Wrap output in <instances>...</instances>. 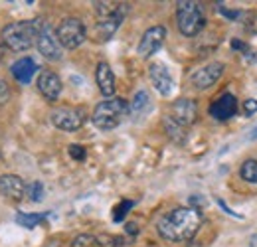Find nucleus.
<instances>
[{"label":"nucleus","instance_id":"obj_1","mask_svg":"<svg viewBox=\"0 0 257 247\" xmlns=\"http://www.w3.org/2000/svg\"><path fill=\"white\" fill-rule=\"evenodd\" d=\"M202 212L198 208H174L159 219L157 231L162 239L172 243H186L194 239L202 225Z\"/></svg>","mask_w":257,"mask_h":247},{"label":"nucleus","instance_id":"obj_2","mask_svg":"<svg viewBox=\"0 0 257 247\" xmlns=\"http://www.w3.org/2000/svg\"><path fill=\"white\" fill-rule=\"evenodd\" d=\"M44 20H24V22H12L2 28V44L12 52H26L36 44L38 32L42 28Z\"/></svg>","mask_w":257,"mask_h":247},{"label":"nucleus","instance_id":"obj_3","mask_svg":"<svg viewBox=\"0 0 257 247\" xmlns=\"http://www.w3.org/2000/svg\"><path fill=\"white\" fill-rule=\"evenodd\" d=\"M176 26L184 38H196L206 26L202 4L194 0L176 2Z\"/></svg>","mask_w":257,"mask_h":247},{"label":"nucleus","instance_id":"obj_4","mask_svg":"<svg viewBox=\"0 0 257 247\" xmlns=\"http://www.w3.org/2000/svg\"><path fill=\"white\" fill-rule=\"evenodd\" d=\"M127 113L128 103L125 99H119V97L117 99H107V101H101L93 109L91 123L95 125L99 131H113L121 125Z\"/></svg>","mask_w":257,"mask_h":247},{"label":"nucleus","instance_id":"obj_5","mask_svg":"<svg viewBox=\"0 0 257 247\" xmlns=\"http://www.w3.org/2000/svg\"><path fill=\"white\" fill-rule=\"evenodd\" d=\"M56 36H58V42L60 46L65 48V50H75L79 48L85 38H87V30H85V24L79 20V18H64L56 30Z\"/></svg>","mask_w":257,"mask_h":247},{"label":"nucleus","instance_id":"obj_6","mask_svg":"<svg viewBox=\"0 0 257 247\" xmlns=\"http://www.w3.org/2000/svg\"><path fill=\"white\" fill-rule=\"evenodd\" d=\"M50 119L56 129L65 131V133H75L85 123V113L83 109H77V107H60L52 111Z\"/></svg>","mask_w":257,"mask_h":247},{"label":"nucleus","instance_id":"obj_7","mask_svg":"<svg viewBox=\"0 0 257 247\" xmlns=\"http://www.w3.org/2000/svg\"><path fill=\"white\" fill-rule=\"evenodd\" d=\"M36 48H38V52H40L46 60H50V62L62 60V46H60V42H58V36H56L54 28H52L48 22H44L40 32H38Z\"/></svg>","mask_w":257,"mask_h":247},{"label":"nucleus","instance_id":"obj_8","mask_svg":"<svg viewBox=\"0 0 257 247\" xmlns=\"http://www.w3.org/2000/svg\"><path fill=\"white\" fill-rule=\"evenodd\" d=\"M225 65L222 62H212L204 67H200L198 71H194L192 77H190V83H192L196 89L204 91V89H210L212 85H216L220 81V77L224 75Z\"/></svg>","mask_w":257,"mask_h":247},{"label":"nucleus","instance_id":"obj_9","mask_svg":"<svg viewBox=\"0 0 257 247\" xmlns=\"http://www.w3.org/2000/svg\"><path fill=\"white\" fill-rule=\"evenodd\" d=\"M164 40H166V28L164 26H153V28H149V30L143 34L141 42H139V48H137L139 56L141 58L155 56L162 48Z\"/></svg>","mask_w":257,"mask_h":247},{"label":"nucleus","instance_id":"obj_10","mask_svg":"<svg viewBox=\"0 0 257 247\" xmlns=\"http://www.w3.org/2000/svg\"><path fill=\"white\" fill-rule=\"evenodd\" d=\"M170 117L182 127H190L196 123L198 119V105L194 99L188 97H182V99H176L170 107Z\"/></svg>","mask_w":257,"mask_h":247},{"label":"nucleus","instance_id":"obj_11","mask_svg":"<svg viewBox=\"0 0 257 247\" xmlns=\"http://www.w3.org/2000/svg\"><path fill=\"white\" fill-rule=\"evenodd\" d=\"M62 89H64V85H62V79H60L58 73H54L50 69L40 71V75H38V91L42 93V97L46 101H52V103L58 101L60 95H62Z\"/></svg>","mask_w":257,"mask_h":247},{"label":"nucleus","instance_id":"obj_12","mask_svg":"<svg viewBox=\"0 0 257 247\" xmlns=\"http://www.w3.org/2000/svg\"><path fill=\"white\" fill-rule=\"evenodd\" d=\"M127 12H128V6L127 4H121V8H119L115 14H111V16H107V18H103V20L97 22V36H99V42H107V40H111V38L115 36V32L119 30V26L123 24Z\"/></svg>","mask_w":257,"mask_h":247},{"label":"nucleus","instance_id":"obj_13","mask_svg":"<svg viewBox=\"0 0 257 247\" xmlns=\"http://www.w3.org/2000/svg\"><path fill=\"white\" fill-rule=\"evenodd\" d=\"M149 77H151V81H153V87L161 93V95L168 97V95L172 93L174 81H172V75H170V71H168L166 65H162V63H159V62L151 63V65H149Z\"/></svg>","mask_w":257,"mask_h":247},{"label":"nucleus","instance_id":"obj_14","mask_svg":"<svg viewBox=\"0 0 257 247\" xmlns=\"http://www.w3.org/2000/svg\"><path fill=\"white\" fill-rule=\"evenodd\" d=\"M208 111L216 121H227L237 113V99L233 93H224L210 105Z\"/></svg>","mask_w":257,"mask_h":247},{"label":"nucleus","instance_id":"obj_15","mask_svg":"<svg viewBox=\"0 0 257 247\" xmlns=\"http://www.w3.org/2000/svg\"><path fill=\"white\" fill-rule=\"evenodd\" d=\"M0 194L12 202H20L26 196V184L16 174H2L0 176Z\"/></svg>","mask_w":257,"mask_h":247},{"label":"nucleus","instance_id":"obj_16","mask_svg":"<svg viewBox=\"0 0 257 247\" xmlns=\"http://www.w3.org/2000/svg\"><path fill=\"white\" fill-rule=\"evenodd\" d=\"M95 81L97 87L103 97H113L115 95V75H113V69L107 62H101L95 69Z\"/></svg>","mask_w":257,"mask_h":247},{"label":"nucleus","instance_id":"obj_17","mask_svg":"<svg viewBox=\"0 0 257 247\" xmlns=\"http://www.w3.org/2000/svg\"><path fill=\"white\" fill-rule=\"evenodd\" d=\"M10 71H12V75L16 77V81H20V83H30L32 77L36 75V71H38V65H36V62H34L32 58H22V60L12 63Z\"/></svg>","mask_w":257,"mask_h":247},{"label":"nucleus","instance_id":"obj_18","mask_svg":"<svg viewBox=\"0 0 257 247\" xmlns=\"http://www.w3.org/2000/svg\"><path fill=\"white\" fill-rule=\"evenodd\" d=\"M162 125H164V131H166V135L176 143V145H182L184 141H186V127H182V125H178L170 115H166L164 117V121H162Z\"/></svg>","mask_w":257,"mask_h":247},{"label":"nucleus","instance_id":"obj_19","mask_svg":"<svg viewBox=\"0 0 257 247\" xmlns=\"http://www.w3.org/2000/svg\"><path fill=\"white\" fill-rule=\"evenodd\" d=\"M149 107H151V97H149V93L145 91V89H141V91L135 93L133 103L128 105V111H131L133 115H141V113H145Z\"/></svg>","mask_w":257,"mask_h":247},{"label":"nucleus","instance_id":"obj_20","mask_svg":"<svg viewBox=\"0 0 257 247\" xmlns=\"http://www.w3.org/2000/svg\"><path fill=\"white\" fill-rule=\"evenodd\" d=\"M239 176H241L245 182H249V184H257V160L255 158H247V160L241 164Z\"/></svg>","mask_w":257,"mask_h":247},{"label":"nucleus","instance_id":"obj_21","mask_svg":"<svg viewBox=\"0 0 257 247\" xmlns=\"http://www.w3.org/2000/svg\"><path fill=\"white\" fill-rule=\"evenodd\" d=\"M46 217H48V214H16V223L26 227V229H32L36 225H40Z\"/></svg>","mask_w":257,"mask_h":247},{"label":"nucleus","instance_id":"obj_22","mask_svg":"<svg viewBox=\"0 0 257 247\" xmlns=\"http://www.w3.org/2000/svg\"><path fill=\"white\" fill-rule=\"evenodd\" d=\"M119 8H121V2H95V12L99 16V20L115 14Z\"/></svg>","mask_w":257,"mask_h":247},{"label":"nucleus","instance_id":"obj_23","mask_svg":"<svg viewBox=\"0 0 257 247\" xmlns=\"http://www.w3.org/2000/svg\"><path fill=\"white\" fill-rule=\"evenodd\" d=\"M97 237L91 233H79L71 239V247H95Z\"/></svg>","mask_w":257,"mask_h":247},{"label":"nucleus","instance_id":"obj_24","mask_svg":"<svg viewBox=\"0 0 257 247\" xmlns=\"http://www.w3.org/2000/svg\"><path fill=\"white\" fill-rule=\"evenodd\" d=\"M26 194H28V198L32 200V202H42L44 200V184L42 182H30V184L26 186Z\"/></svg>","mask_w":257,"mask_h":247},{"label":"nucleus","instance_id":"obj_25","mask_svg":"<svg viewBox=\"0 0 257 247\" xmlns=\"http://www.w3.org/2000/svg\"><path fill=\"white\" fill-rule=\"evenodd\" d=\"M135 206V202H131V200H123L119 206H115V210H113V219L115 221H123L125 216L128 214V210Z\"/></svg>","mask_w":257,"mask_h":247},{"label":"nucleus","instance_id":"obj_26","mask_svg":"<svg viewBox=\"0 0 257 247\" xmlns=\"http://www.w3.org/2000/svg\"><path fill=\"white\" fill-rule=\"evenodd\" d=\"M123 243H125V239L119 237V235H101V237H97V245L101 247H121Z\"/></svg>","mask_w":257,"mask_h":247},{"label":"nucleus","instance_id":"obj_27","mask_svg":"<svg viewBox=\"0 0 257 247\" xmlns=\"http://www.w3.org/2000/svg\"><path fill=\"white\" fill-rule=\"evenodd\" d=\"M67 153H69V156H71L75 162H83V160L87 158V151H85V147H81V145H69Z\"/></svg>","mask_w":257,"mask_h":247},{"label":"nucleus","instance_id":"obj_28","mask_svg":"<svg viewBox=\"0 0 257 247\" xmlns=\"http://www.w3.org/2000/svg\"><path fill=\"white\" fill-rule=\"evenodd\" d=\"M243 111H245V115H247V117L255 115L257 113V99H245V103H243Z\"/></svg>","mask_w":257,"mask_h":247},{"label":"nucleus","instance_id":"obj_29","mask_svg":"<svg viewBox=\"0 0 257 247\" xmlns=\"http://www.w3.org/2000/svg\"><path fill=\"white\" fill-rule=\"evenodd\" d=\"M218 12H220V14H224L225 18H229V20H237V18L241 16V12H239V10H227V8H224V6H218Z\"/></svg>","mask_w":257,"mask_h":247},{"label":"nucleus","instance_id":"obj_30","mask_svg":"<svg viewBox=\"0 0 257 247\" xmlns=\"http://www.w3.org/2000/svg\"><path fill=\"white\" fill-rule=\"evenodd\" d=\"M8 99H10V89H8V85L0 79V105L8 103Z\"/></svg>","mask_w":257,"mask_h":247},{"label":"nucleus","instance_id":"obj_31","mask_svg":"<svg viewBox=\"0 0 257 247\" xmlns=\"http://www.w3.org/2000/svg\"><path fill=\"white\" fill-rule=\"evenodd\" d=\"M247 30L257 34V14L255 16H251V20H247Z\"/></svg>","mask_w":257,"mask_h":247},{"label":"nucleus","instance_id":"obj_32","mask_svg":"<svg viewBox=\"0 0 257 247\" xmlns=\"http://www.w3.org/2000/svg\"><path fill=\"white\" fill-rule=\"evenodd\" d=\"M218 204H220V206L224 208V212H225V214H229V216H235V217H241V216H239V214H235V212H231V210H229V208L225 206V202H224V200H218Z\"/></svg>","mask_w":257,"mask_h":247},{"label":"nucleus","instance_id":"obj_33","mask_svg":"<svg viewBox=\"0 0 257 247\" xmlns=\"http://www.w3.org/2000/svg\"><path fill=\"white\" fill-rule=\"evenodd\" d=\"M127 231L131 235H137L139 233V227H137V223H127Z\"/></svg>","mask_w":257,"mask_h":247},{"label":"nucleus","instance_id":"obj_34","mask_svg":"<svg viewBox=\"0 0 257 247\" xmlns=\"http://www.w3.org/2000/svg\"><path fill=\"white\" fill-rule=\"evenodd\" d=\"M249 247H257V233H253V235L249 237Z\"/></svg>","mask_w":257,"mask_h":247},{"label":"nucleus","instance_id":"obj_35","mask_svg":"<svg viewBox=\"0 0 257 247\" xmlns=\"http://www.w3.org/2000/svg\"><path fill=\"white\" fill-rule=\"evenodd\" d=\"M2 56H4V44L0 42V60H2Z\"/></svg>","mask_w":257,"mask_h":247},{"label":"nucleus","instance_id":"obj_36","mask_svg":"<svg viewBox=\"0 0 257 247\" xmlns=\"http://www.w3.org/2000/svg\"><path fill=\"white\" fill-rule=\"evenodd\" d=\"M249 139H251V141H253V139H257V129H253V133L249 135Z\"/></svg>","mask_w":257,"mask_h":247}]
</instances>
